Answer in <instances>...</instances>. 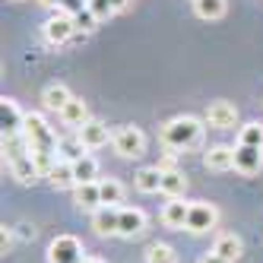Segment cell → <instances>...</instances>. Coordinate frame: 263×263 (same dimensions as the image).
Listing matches in <instances>:
<instances>
[{
	"label": "cell",
	"mask_w": 263,
	"mask_h": 263,
	"mask_svg": "<svg viewBox=\"0 0 263 263\" xmlns=\"http://www.w3.org/2000/svg\"><path fill=\"white\" fill-rule=\"evenodd\" d=\"M73 23H77V29H96V26H99V16H96V13H92V10L86 7L83 13H77V16H73Z\"/></svg>",
	"instance_id": "29"
},
{
	"label": "cell",
	"mask_w": 263,
	"mask_h": 263,
	"mask_svg": "<svg viewBox=\"0 0 263 263\" xmlns=\"http://www.w3.org/2000/svg\"><path fill=\"white\" fill-rule=\"evenodd\" d=\"M73 96H70V89L64 86V83H51V86H45V92H42V102H45V108H51V111H64V105L70 102Z\"/></svg>",
	"instance_id": "15"
},
{
	"label": "cell",
	"mask_w": 263,
	"mask_h": 263,
	"mask_svg": "<svg viewBox=\"0 0 263 263\" xmlns=\"http://www.w3.org/2000/svg\"><path fill=\"white\" fill-rule=\"evenodd\" d=\"M77 137L83 140L86 149H102V146L108 143V127H105L102 121H92V118H89V121L77 130Z\"/></svg>",
	"instance_id": "12"
},
{
	"label": "cell",
	"mask_w": 263,
	"mask_h": 263,
	"mask_svg": "<svg viewBox=\"0 0 263 263\" xmlns=\"http://www.w3.org/2000/svg\"><path fill=\"white\" fill-rule=\"evenodd\" d=\"M13 229H7V225H4V235H0V248H4V254H10V248H13Z\"/></svg>",
	"instance_id": "32"
},
{
	"label": "cell",
	"mask_w": 263,
	"mask_h": 263,
	"mask_svg": "<svg viewBox=\"0 0 263 263\" xmlns=\"http://www.w3.org/2000/svg\"><path fill=\"white\" fill-rule=\"evenodd\" d=\"M73 178H77V184H92L99 178V162L92 156H83L73 162Z\"/></svg>",
	"instance_id": "21"
},
{
	"label": "cell",
	"mask_w": 263,
	"mask_h": 263,
	"mask_svg": "<svg viewBox=\"0 0 263 263\" xmlns=\"http://www.w3.org/2000/svg\"><path fill=\"white\" fill-rule=\"evenodd\" d=\"M73 200H77L80 210H92L96 213L102 206V191H99V181L92 184H77V194H73Z\"/></svg>",
	"instance_id": "14"
},
{
	"label": "cell",
	"mask_w": 263,
	"mask_h": 263,
	"mask_svg": "<svg viewBox=\"0 0 263 263\" xmlns=\"http://www.w3.org/2000/svg\"><path fill=\"white\" fill-rule=\"evenodd\" d=\"M187 216H191V203L181 197H172L162 210V222L168 229H187Z\"/></svg>",
	"instance_id": "11"
},
{
	"label": "cell",
	"mask_w": 263,
	"mask_h": 263,
	"mask_svg": "<svg viewBox=\"0 0 263 263\" xmlns=\"http://www.w3.org/2000/svg\"><path fill=\"white\" fill-rule=\"evenodd\" d=\"M13 232H16V238H20V241H32V238H35V229H32V225H26V222L16 225Z\"/></svg>",
	"instance_id": "31"
},
{
	"label": "cell",
	"mask_w": 263,
	"mask_h": 263,
	"mask_svg": "<svg viewBox=\"0 0 263 263\" xmlns=\"http://www.w3.org/2000/svg\"><path fill=\"white\" fill-rule=\"evenodd\" d=\"M99 191H102V206H118V203L124 200V187H121L115 178L99 181Z\"/></svg>",
	"instance_id": "24"
},
{
	"label": "cell",
	"mask_w": 263,
	"mask_h": 263,
	"mask_svg": "<svg viewBox=\"0 0 263 263\" xmlns=\"http://www.w3.org/2000/svg\"><path fill=\"white\" fill-rule=\"evenodd\" d=\"M206 124L216 130H232L238 124V108L232 102H213L206 108Z\"/></svg>",
	"instance_id": "6"
},
{
	"label": "cell",
	"mask_w": 263,
	"mask_h": 263,
	"mask_svg": "<svg viewBox=\"0 0 263 263\" xmlns=\"http://www.w3.org/2000/svg\"><path fill=\"white\" fill-rule=\"evenodd\" d=\"M92 229H96L99 235H118L121 210H118V206H99V210L92 213Z\"/></svg>",
	"instance_id": "10"
},
{
	"label": "cell",
	"mask_w": 263,
	"mask_h": 263,
	"mask_svg": "<svg viewBox=\"0 0 263 263\" xmlns=\"http://www.w3.org/2000/svg\"><path fill=\"white\" fill-rule=\"evenodd\" d=\"M83 149H86V146H83L80 137H67V140L58 143V153L64 156V162H77V159H83V156H86Z\"/></svg>",
	"instance_id": "26"
},
{
	"label": "cell",
	"mask_w": 263,
	"mask_h": 263,
	"mask_svg": "<svg viewBox=\"0 0 263 263\" xmlns=\"http://www.w3.org/2000/svg\"><path fill=\"white\" fill-rule=\"evenodd\" d=\"M146 263H178L175 248H172V244H162V241L149 244V248H146Z\"/></svg>",
	"instance_id": "23"
},
{
	"label": "cell",
	"mask_w": 263,
	"mask_h": 263,
	"mask_svg": "<svg viewBox=\"0 0 263 263\" xmlns=\"http://www.w3.org/2000/svg\"><path fill=\"white\" fill-rule=\"evenodd\" d=\"M134 184H137L140 194H159L162 191V168L159 165L156 168H140L137 178H134Z\"/></svg>",
	"instance_id": "17"
},
{
	"label": "cell",
	"mask_w": 263,
	"mask_h": 263,
	"mask_svg": "<svg viewBox=\"0 0 263 263\" xmlns=\"http://www.w3.org/2000/svg\"><path fill=\"white\" fill-rule=\"evenodd\" d=\"M89 10L99 16V23H102V20H108V16H115V13H118L115 7H111V0H89Z\"/></svg>",
	"instance_id": "28"
},
{
	"label": "cell",
	"mask_w": 263,
	"mask_h": 263,
	"mask_svg": "<svg viewBox=\"0 0 263 263\" xmlns=\"http://www.w3.org/2000/svg\"><path fill=\"white\" fill-rule=\"evenodd\" d=\"M83 244L73 235H58L48 244V263H83Z\"/></svg>",
	"instance_id": "4"
},
{
	"label": "cell",
	"mask_w": 263,
	"mask_h": 263,
	"mask_svg": "<svg viewBox=\"0 0 263 263\" xmlns=\"http://www.w3.org/2000/svg\"><path fill=\"white\" fill-rule=\"evenodd\" d=\"M130 4H134V0H111V7H115L118 13H121V10H127Z\"/></svg>",
	"instance_id": "34"
},
{
	"label": "cell",
	"mask_w": 263,
	"mask_h": 263,
	"mask_svg": "<svg viewBox=\"0 0 263 263\" xmlns=\"http://www.w3.org/2000/svg\"><path fill=\"white\" fill-rule=\"evenodd\" d=\"M83 263H102V260H92V257H86V260H83Z\"/></svg>",
	"instance_id": "36"
},
{
	"label": "cell",
	"mask_w": 263,
	"mask_h": 263,
	"mask_svg": "<svg viewBox=\"0 0 263 263\" xmlns=\"http://www.w3.org/2000/svg\"><path fill=\"white\" fill-rule=\"evenodd\" d=\"M187 191V178L178 172V168H168V172H162V194L165 197H181Z\"/></svg>",
	"instance_id": "22"
},
{
	"label": "cell",
	"mask_w": 263,
	"mask_h": 263,
	"mask_svg": "<svg viewBox=\"0 0 263 263\" xmlns=\"http://www.w3.org/2000/svg\"><path fill=\"white\" fill-rule=\"evenodd\" d=\"M86 7H89V0H61L58 10H64L67 16H77V13H83Z\"/></svg>",
	"instance_id": "30"
},
{
	"label": "cell",
	"mask_w": 263,
	"mask_h": 263,
	"mask_svg": "<svg viewBox=\"0 0 263 263\" xmlns=\"http://www.w3.org/2000/svg\"><path fill=\"white\" fill-rule=\"evenodd\" d=\"M143 229H146V213L143 210H121V229H118V235L134 238Z\"/></svg>",
	"instance_id": "18"
},
{
	"label": "cell",
	"mask_w": 263,
	"mask_h": 263,
	"mask_svg": "<svg viewBox=\"0 0 263 263\" xmlns=\"http://www.w3.org/2000/svg\"><path fill=\"white\" fill-rule=\"evenodd\" d=\"M48 181H51V187H58V191H64V187H77V178H73V162H58L48 172Z\"/></svg>",
	"instance_id": "19"
},
{
	"label": "cell",
	"mask_w": 263,
	"mask_h": 263,
	"mask_svg": "<svg viewBox=\"0 0 263 263\" xmlns=\"http://www.w3.org/2000/svg\"><path fill=\"white\" fill-rule=\"evenodd\" d=\"M200 134H203V124L191 115H181V118H172L165 127H162V143L175 153H187L200 143Z\"/></svg>",
	"instance_id": "1"
},
{
	"label": "cell",
	"mask_w": 263,
	"mask_h": 263,
	"mask_svg": "<svg viewBox=\"0 0 263 263\" xmlns=\"http://www.w3.org/2000/svg\"><path fill=\"white\" fill-rule=\"evenodd\" d=\"M23 137H26V143H29L32 153H58V143H61L42 115H26V121H23Z\"/></svg>",
	"instance_id": "2"
},
{
	"label": "cell",
	"mask_w": 263,
	"mask_h": 263,
	"mask_svg": "<svg viewBox=\"0 0 263 263\" xmlns=\"http://www.w3.org/2000/svg\"><path fill=\"white\" fill-rule=\"evenodd\" d=\"M222 260H229V263H235L238 257H241V238L238 235H219L216 238V248H213Z\"/></svg>",
	"instance_id": "20"
},
{
	"label": "cell",
	"mask_w": 263,
	"mask_h": 263,
	"mask_svg": "<svg viewBox=\"0 0 263 263\" xmlns=\"http://www.w3.org/2000/svg\"><path fill=\"white\" fill-rule=\"evenodd\" d=\"M235 168L241 175H257L263 168V149L260 146H244L238 143L235 146Z\"/></svg>",
	"instance_id": "7"
},
{
	"label": "cell",
	"mask_w": 263,
	"mask_h": 263,
	"mask_svg": "<svg viewBox=\"0 0 263 263\" xmlns=\"http://www.w3.org/2000/svg\"><path fill=\"white\" fill-rule=\"evenodd\" d=\"M61 121H64L67 127H73V130H80V127L89 121L86 102H83V99H70V102L64 105V111H61Z\"/></svg>",
	"instance_id": "16"
},
{
	"label": "cell",
	"mask_w": 263,
	"mask_h": 263,
	"mask_svg": "<svg viewBox=\"0 0 263 263\" xmlns=\"http://www.w3.org/2000/svg\"><path fill=\"white\" fill-rule=\"evenodd\" d=\"M203 165L210 168V172H229V168H235V149L232 146H213V149H206Z\"/></svg>",
	"instance_id": "13"
},
{
	"label": "cell",
	"mask_w": 263,
	"mask_h": 263,
	"mask_svg": "<svg viewBox=\"0 0 263 263\" xmlns=\"http://www.w3.org/2000/svg\"><path fill=\"white\" fill-rule=\"evenodd\" d=\"M111 143H115V153L124 159H140L146 153V134L140 127H118Z\"/></svg>",
	"instance_id": "3"
},
{
	"label": "cell",
	"mask_w": 263,
	"mask_h": 263,
	"mask_svg": "<svg viewBox=\"0 0 263 263\" xmlns=\"http://www.w3.org/2000/svg\"><path fill=\"white\" fill-rule=\"evenodd\" d=\"M197 263H229V260H222V257H219L216 251H210V254H203V257H200Z\"/></svg>",
	"instance_id": "33"
},
{
	"label": "cell",
	"mask_w": 263,
	"mask_h": 263,
	"mask_svg": "<svg viewBox=\"0 0 263 263\" xmlns=\"http://www.w3.org/2000/svg\"><path fill=\"white\" fill-rule=\"evenodd\" d=\"M39 4H45V7H61V0H39Z\"/></svg>",
	"instance_id": "35"
},
{
	"label": "cell",
	"mask_w": 263,
	"mask_h": 263,
	"mask_svg": "<svg viewBox=\"0 0 263 263\" xmlns=\"http://www.w3.org/2000/svg\"><path fill=\"white\" fill-rule=\"evenodd\" d=\"M238 143H244V146H260V149H263V124H260V121L244 124L241 134H238Z\"/></svg>",
	"instance_id": "27"
},
{
	"label": "cell",
	"mask_w": 263,
	"mask_h": 263,
	"mask_svg": "<svg viewBox=\"0 0 263 263\" xmlns=\"http://www.w3.org/2000/svg\"><path fill=\"white\" fill-rule=\"evenodd\" d=\"M216 222H219V213H216V206H213V203H191V216H187V232L203 235V232L216 229Z\"/></svg>",
	"instance_id": "5"
},
{
	"label": "cell",
	"mask_w": 263,
	"mask_h": 263,
	"mask_svg": "<svg viewBox=\"0 0 263 263\" xmlns=\"http://www.w3.org/2000/svg\"><path fill=\"white\" fill-rule=\"evenodd\" d=\"M194 10L200 20H219L225 16V0H194Z\"/></svg>",
	"instance_id": "25"
},
{
	"label": "cell",
	"mask_w": 263,
	"mask_h": 263,
	"mask_svg": "<svg viewBox=\"0 0 263 263\" xmlns=\"http://www.w3.org/2000/svg\"><path fill=\"white\" fill-rule=\"evenodd\" d=\"M73 32H77V23H73V16H67V13L51 16V20L45 23V39H48L51 45H64V42H70Z\"/></svg>",
	"instance_id": "8"
},
{
	"label": "cell",
	"mask_w": 263,
	"mask_h": 263,
	"mask_svg": "<svg viewBox=\"0 0 263 263\" xmlns=\"http://www.w3.org/2000/svg\"><path fill=\"white\" fill-rule=\"evenodd\" d=\"M23 121H26V115L20 111V105H16L13 99H4V102H0V127H4V137L23 134Z\"/></svg>",
	"instance_id": "9"
}]
</instances>
